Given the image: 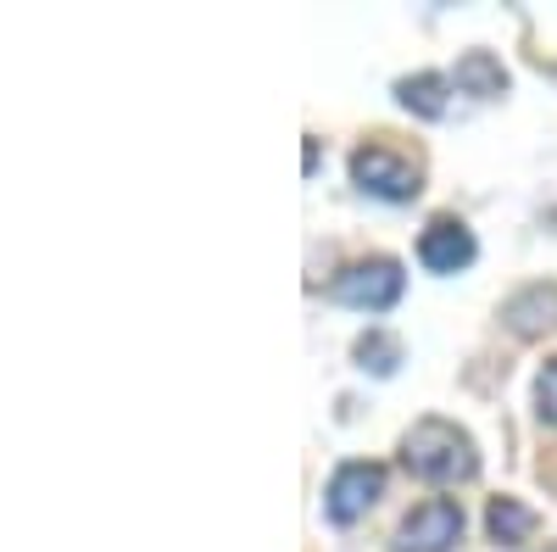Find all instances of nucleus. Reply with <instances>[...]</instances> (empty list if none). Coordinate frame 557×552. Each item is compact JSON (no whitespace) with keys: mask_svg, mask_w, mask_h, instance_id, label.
Listing matches in <instances>:
<instances>
[{"mask_svg":"<svg viewBox=\"0 0 557 552\" xmlns=\"http://www.w3.org/2000/svg\"><path fill=\"white\" fill-rule=\"evenodd\" d=\"M535 413L546 425H557V357L541 368V380H535Z\"/></svg>","mask_w":557,"mask_h":552,"instance_id":"obj_12","label":"nucleus"},{"mask_svg":"<svg viewBox=\"0 0 557 552\" xmlns=\"http://www.w3.org/2000/svg\"><path fill=\"white\" fill-rule=\"evenodd\" d=\"M401 464L424 486H457L480 475V452H474V436L457 430L451 419H418L401 436Z\"/></svg>","mask_w":557,"mask_h":552,"instance_id":"obj_1","label":"nucleus"},{"mask_svg":"<svg viewBox=\"0 0 557 552\" xmlns=\"http://www.w3.org/2000/svg\"><path fill=\"white\" fill-rule=\"evenodd\" d=\"M357 363L368 368V375H396V363H401V341H391L385 330H368L357 341Z\"/></svg>","mask_w":557,"mask_h":552,"instance_id":"obj_11","label":"nucleus"},{"mask_svg":"<svg viewBox=\"0 0 557 552\" xmlns=\"http://www.w3.org/2000/svg\"><path fill=\"white\" fill-rule=\"evenodd\" d=\"M401 291H407V273H401L396 257H362V262L341 268L335 280H330V296H335L341 307H362V312L396 307Z\"/></svg>","mask_w":557,"mask_h":552,"instance_id":"obj_3","label":"nucleus"},{"mask_svg":"<svg viewBox=\"0 0 557 552\" xmlns=\"http://www.w3.org/2000/svg\"><path fill=\"white\" fill-rule=\"evenodd\" d=\"M385 496V469L380 464H341L330 475V491H323V514H330V525H357L374 502Z\"/></svg>","mask_w":557,"mask_h":552,"instance_id":"obj_4","label":"nucleus"},{"mask_svg":"<svg viewBox=\"0 0 557 552\" xmlns=\"http://www.w3.org/2000/svg\"><path fill=\"white\" fill-rule=\"evenodd\" d=\"M462 536V508L451 496H435V502H418V508L396 525V552H451Z\"/></svg>","mask_w":557,"mask_h":552,"instance_id":"obj_5","label":"nucleus"},{"mask_svg":"<svg viewBox=\"0 0 557 552\" xmlns=\"http://www.w3.org/2000/svg\"><path fill=\"white\" fill-rule=\"evenodd\" d=\"M446 89H451L446 73H412V78H396V101L412 118H446Z\"/></svg>","mask_w":557,"mask_h":552,"instance_id":"obj_8","label":"nucleus"},{"mask_svg":"<svg viewBox=\"0 0 557 552\" xmlns=\"http://www.w3.org/2000/svg\"><path fill=\"white\" fill-rule=\"evenodd\" d=\"M502 324L513 330L519 341L552 335V330H557V285H524L513 302L502 307Z\"/></svg>","mask_w":557,"mask_h":552,"instance_id":"obj_7","label":"nucleus"},{"mask_svg":"<svg viewBox=\"0 0 557 552\" xmlns=\"http://www.w3.org/2000/svg\"><path fill=\"white\" fill-rule=\"evenodd\" d=\"M474 229L457 223V218H430L424 235H418V262H424L430 273H462L474 262Z\"/></svg>","mask_w":557,"mask_h":552,"instance_id":"obj_6","label":"nucleus"},{"mask_svg":"<svg viewBox=\"0 0 557 552\" xmlns=\"http://www.w3.org/2000/svg\"><path fill=\"white\" fill-rule=\"evenodd\" d=\"M457 89L462 96H480V101H496V96H507V73L491 51H469L457 62Z\"/></svg>","mask_w":557,"mask_h":552,"instance_id":"obj_9","label":"nucleus"},{"mask_svg":"<svg viewBox=\"0 0 557 552\" xmlns=\"http://www.w3.org/2000/svg\"><path fill=\"white\" fill-rule=\"evenodd\" d=\"M351 184L362 196H380V201H412L418 191H424V173H418L412 157L368 140V146L351 151Z\"/></svg>","mask_w":557,"mask_h":552,"instance_id":"obj_2","label":"nucleus"},{"mask_svg":"<svg viewBox=\"0 0 557 552\" xmlns=\"http://www.w3.org/2000/svg\"><path fill=\"white\" fill-rule=\"evenodd\" d=\"M485 530H491L496 547H524L530 530H535V514L524 508L519 496H496L491 508H485Z\"/></svg>","mask_w":557,"mask_h":552,"instance_id":"obj_10","label":"nucleus"}]
</instances>
